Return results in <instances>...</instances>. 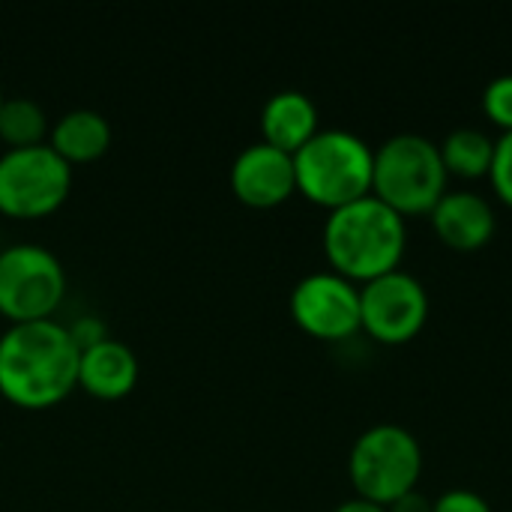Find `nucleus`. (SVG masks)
<instances>
[{"instance_id":"11","label":"nucleus","mask_w":512,"mask_h":512,"mask_svg":"<svg viewBox=\"0 0 512 512\" xmlns=\"http://www.w3.org/2000/svg\"><path fill=\"white\" fill-rule=\"evenodd\" d=\"M138 381V360L129 345L117 339H99L87 348H81L78 360V387L87 390L96 399L114 402L132 393Z\"/></svg>"},{"instance_id":"4","label":"nucleus","mask_w":512,"mask_h":512,"mask_svg":"<svg viewBox=\"0 0 512 512\" xmlns=\"http://www.w3.org/2000/svg\"><path fill=\"white\" fill-rule=\"evenodd\" d=\"M447 165L441 147L417 132H399L375 150L372 195L396 213H432L447 192Z\"/></svg>"},{"instance_id":"14","label":"nucleus","mask_w":512,"mask_h":512,"mask_svg":"<svg viewBox=\"0 0 512 512\" xmlns=\"http://www.w3.org/2000/svg\"><path fill=\"white\" fill-rule=\"evenodd\" d=\"M108 144H111V126L99 111H90V108L66 111L48 129V147L66 165L93 162L108 150Z\"/></svg>"},{"instance_id":"22","label":"nucleus","mask_w":512,"mask_h":512,"mask_svg":"<svg viewBox=\"0 0 512 512\" xmlns=\"http://www.w3.org/2000/svg\"><path fill=\"white\" fill-rule=\"evenodd\" d=\"M0 105H3V93H0Z\"/></svg>"},{"instance_id":"15","label":"nucleus","mask_w":512,"mask_h":512,"mask_svg":"<svg viewBox=\"0 0 512 512\" xmlns=\"http://www.w3.org/2000/svg\"><path fill=\"white\" fill-rule=\"evenodd\" d=\"M441 147V156H444V165L447 171L453 174H462V177H483L489 174L492 168V156H495V141L483 132V129H474V126H462V129H453Z\"/></svg>"},{"instance_id":"3","label":"nucleus","mask_w":512,"mask_h":512,"mask_svg":"<svg viewBox=\"0 0 512 512\" xmlns=\"http://www.w3.org/2000/svg\"><path fill=\"white\" fill-rule=\"evenodd\" d=\"M375 150L348 129H318L297 153V189L330 210L372 192Z\"/></svg>"},{"instance_id":"6","label":"nucleus","mask_w":512,"mask_h":512,"mask_svg":"<svg viewBox=\"0 0 512 512\" xmlns=\"http://www.w3.org/2000/svg\"><path fill=\"white\" fill-rule=\"evenodd\" d=\"M72 192V165L48 144L0 156V213L9 219L51 216Z\"/></svg>"},{"instance_id":"8","label":"nucleus","mask_w":512,"mask_h":512,"mask_svg":"<svg viewBox=\"0 0 512 512\" xmlns=\"http://www.w3.org/2000/svg\"><path fill=\"white\" fill-rule=\"evenodd\" d=\"M363 327L390 345L414 339L429 318V294L423 282L405 270H390L360 288Z\"/></svg>"},{"instance_id":"12","label":"nucleus","mask_w":512,"mask_h":512,"mask_svg":"<svg viewBox=\"0 0 512 512\" xmlns=\"http://www.w3.org/2000/svg\"><path fill=\"white\" fill-rule=\"evenodd\" d=\"M432 225L447 246L471 252L492 240L495 210L477 192H444L432 207Z\"/></svg>"},{"instance_id":"20","label":"nucleus","mask_w":512,"mask_h":512,"mask_svg":"<svg viewBox=\"0 0 512 512\" xmlns=\"http://www.w3.org/2000/svg\"><path fill=\"white\" fill-rule=\"evenodd\" d=\"M387 512H435V501H429L423 492H417V489H411V492H405L402 498H396Z\"/></svg>"},{"instance_id":"5","label":"nucleus","mask_w":512,"mask_h":512,"mask_svg":"<svg viewBox=\"0 0 512 512\" xmlns=\"http://www.w3.org/2000/svg\"><path fill=\"white\" fill-rule=\"evenodd\" d=\"M348 471L360 498L390 507L396 498L411 492L420 480L423 471L420 441L396 423L372 426L354 441L348 456Z\"/></svg>"},{"instance_id":"17","label":"nucleus","mask_w":512,"mask_h":512,"mask_svg":"<svg viewBox=\"0 0 512 512\" xmlns=\"http://www.w3.org/2000/svg\"><path fill=\"white\" fill-rule=\"evenodd\" d=\"M483 108H486V114L498 123V126H504L507 132L512 129V72H504V75H498V78H492L489 81V87H486V93H483Z\"/></svg>"},{"instance_id":"21","label":"nucleus","mask_w":512,"mask_h":512,"mask_svg":"<svg viewBox=\"0 0 512 512\" xmlns=\"http://www.w3.org/2000/svg\"><path fill=\"white\" fill-rule=\"evenodd\" d=\"M333 512H387V507H381L369 498H351V501H342Z\"/></svg>"},{"instance_id":"2","label":"nucleus","mask_w":512,"mask_h":512,"mask_svg":"<svg viewBox=\"0 0 512 512\" xmlns=\"http://www.w3.org/2000/svg\"><path fill=\"white\" fill-rule=\"evenodd\" d=\"M405 240V216L372 192L330 210L324 222V252L345 279L369 282L399 270Z\"/></svg>"},{"instance_id":"19","label":"nucleus","mask_w":512,"mask_h":512,"mask_svg":"<svg viewBox=\"0 0 512 512\" xmlns=\"http://www.w3.org/2000/svg\"><path fill=\"white\" fill-rule=\"evenodd\" d=\"M435 512H492L486 498L468 489H450L435 501Z\"/></svg>"},{"instance_id":"10","label":"nucleus","mask_w":512,"mask_h":512,"mask_svg":"<svg viewBox=\"0 0 512 512\" xmlns=\"http://www.w3.org/2000/svg\"><path fill=\"white\" fill-rule=\"evenodd\" d=\"M231 189L249 207H276L297 192L294 156L258 141L237 153L231 165Z\"/></svg>"},{"instance_id":"13","label":"nucleus","mask_w":512,"mask_h":512,"mask_svg":"<svg viewBox=\"0 0 512 512\" xmlns=\"http://www.w3.org/2000/svg\"><path fill=\"white\" fill-rule=\"evenodd\" d=\"M261 132L267 144L294 156L318 132V108L300 90H279L264 102Z\"/></svg>"},{"instance_id":"1","label":"nucleus","mask_w":512,"mask_h":512,"mask_svg":"<svg viewBox=\"0 0 512 512\" xmlns=\"http://www.w3.org/2000/svg\"><path fill=\"white\" fill-rule=\"evenodd\" d=\"M81 348L57 321L12 324L0 336V396L18 408L42 411L78 387Z\"/></svg>"},{"instance_id":"9","label":"nucleus","mask_w":512,"mask_h":512,"mask_svg":"<svg viewBox=\"0 0 512 512\" xmlns=\"http://www.w3.org/2000/svg\"><path fill=\"white\" fill-rule=\"evenodd\" d=\"M294 321L318 339H348L363 327L360 288L342 273H309L291 291Z\"/></svg>"},{"instance_id":"16","label":"nucleus","mask_w":512,"mask_h":512,"mask_svg":"<svg viewBox=\"0 0 512 512\" xmlns=\"http://www.w3.org/2000/svg\"><path fill=\"white\" fill-rule=\"evenodd\" d=\"M48 135V117L39 102L27 96H12L3 99L0 105V141L6 150H24V147H39L45 144Z\"/></svg>"},{"instance_id":"7","label":"nucleus","mask_w":512,"mask_h":512,"mask_svg":"<svg viewBox=\"0 0 512 512\" xmlns=\"http://www.w3.org/2000/svg\"><path fill=\"white\" fill-rule=\"evenodd\" d=\"M66 294V273L54 252L18 243L0 252V315L12 324L48 321Z\"/></svg>"},{"instance_id":"18","label":"nucleus","mask_w":512,"mask_h":512,"mask_svg":"<svg viewBox=\"0 0 512 512\" xmlns=\"http://www.w3.org/2000/svg\"><path fill=\"white\" fill-rule=\"evenodd\" d=\"M489 174H492V183H495L498 195L507 204H512V129L495 141V156H492Z\"/></svg>"}]
</instances>
